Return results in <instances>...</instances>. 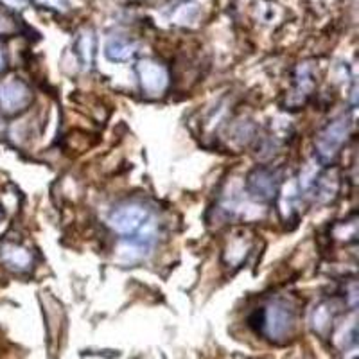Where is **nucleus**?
Returning a JSON list of instances; mask_svg holds the SVG:
<instances>
[{
	"label": "nucleus",
	"instance_id": "obj_1",
	"mask_svg": "<svg viewBox=\"0 0 359 359\" xmlns=\"http://www.w3.org/2000/svg\"><path fill=\"white\" fill-rule=\"evenodd\" d=\"M259 331L269 339H280L291 334L294 325L293 311L280 302L269 304L268 307L259 311Z\"/></svg>",
	"mask_w": 359,
	"mask_h": 359
},
{
	"label": "nucleus",
	"instance_id": "obj_2",
	"mask_svg": "<svg viewBox=\"0 0 359 359\" xmlns=\"http://www.w3.org/2000/svg\"><path fill=\"white\" fill-rule=\"evenodd\" d=\"M147 221V210L140 205H126L110 216V226L121 236H133Z\"/></svg>",
	"mask_w": 359,
	"mask_h": 359
},
{
	"label": "nucleus",
	"instance_id": "obj_3",
	"mask_svg": "<svg viewBox=\"0 0 359 359\" xmlns=\"http://www.w3.org/2000/svg\"><path fill=\"white\" fill-rule=\"evenodd\" d=\"M348 133V123L345 118H339L334 121L331 126L327 128L322 135H320L316 147H318V155L323 162H329V160L334 158V155L338 153V149L341 147V144L345 142Z\"/></svg>",
	"mask_w": 359,
	"mask_h": 359
},
{
	"label": "nucleus",
	"instance_id": "obj_4",
	"mask_svg": "<svg viewBox=\"0 0 359 359\" xmlns=\"http://www.w3.org/2000/svg\"><path fill=\"white\" fill-rule=\"evenodd\" d=\"M29 102V90L24 83L17 79H9V81L0 85V108L6 114H15L22 110Z\"/></svg>",
	"mask_w": 359,
	"mask_h": 359
},
{
	"label": "nucleus",
	"instance_id": "obj_5",
	"mask_svg": "<svg viewBox=\"0 0 359 359\" xmlns=\"http://www.w3.org/2000/svg\"><path fill=\"white\" fill-rule=\"evenodd\" d=\"M139 74L144 90L149 92V94H158L168 85V74H165V70L153 62L140 63Z\"/></svg>",
	"mask_w": 359,
	"mask_h": 359
},
{
	"label": "nucleus",
	"instance_id": "obj_6",
	"mask_svg": "<svg viewBox=\"0 0 359 359\" xmlns=\"http://www.w3.org/2000/svg\"><path fill=\"white\" fill-rule=\"evenodd\" d=\"M250 187L261 198H269L275 192V180L268 171H257L250 178Z\"/></svg>",
	"mask_w": 359,
	"mask_h": 359
},
{
	"label": "nucleus",
	"instance_id": "obj_7",
	"mask_svg": "<svg viewBox=\"0 0 359 359\" xmlns=\"http://www.w3.org/2000/svg\"><path fill=\"white\" fill-rule=\"evenodd\" d=\"M2 257H4V261L9 266H15V268H27L31 264V255H29V252L13 245H8L2 248Z\"/></svg>",
	"mask_w": 359,
	"mask_h": 359
},
{
	"label": "nucleus",
	"instance_id": "obj_8",
	"mask_svg": "<svg viewBox=\"0 0 359 359\" xmlns=\"http://www.w3.org/2000/svg\"><path fill=\"white\" fill-rule=\"evenodd\" d=\"M107 50L111 60H128L135 54V45L117 38V40H110Z\"/></svg>",
	"mask_w": 359,
	"mask_h": 359
},
{
	"label": "nucleus",
	"instance_id": "obj_9",
	"mask_svg": "<svg viewBox=\"0 0 359 359\" xmlns=\"http://www.w3.org/2000/svg\"><path fill=\"white\" fill-rule=\"evenodd\" d=\"M40 4L43 6H49V8H63L65 6V0H38Z\"/></svg>",
	"mask_w": 359,
	"mask_h": 359
},
{
	"label": "nucleus",
	"instance_id": "obj_10",
	"mask_svg": "<svg viewBox=\"0 0 359 359\" xmlns=\"http://www.w3.org/2000/svg\"><path fill=\"white\" fill-rule=\"evenodd\" d=\"M4 2H8V4H11V6H22L25 0H4Z\"/></svg>",
	"mask_w": 359,
	"mask_h": 359
},
{
	"label": "nucleus",
	"instance_id": "obj_11",
	"mask_svg": "<svg viewBox=\"0 0 359 359\" xmlns=\"http://www.w3.org/2000/svg\"><path fill=\"white\" fill-rule=\"evenodd\" d=\"M0 65H2V54H0Z\"/></svg>",
	"mask_w": 359,
	"mask_h": 359
}]
</instances>
